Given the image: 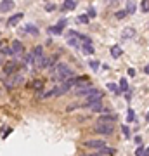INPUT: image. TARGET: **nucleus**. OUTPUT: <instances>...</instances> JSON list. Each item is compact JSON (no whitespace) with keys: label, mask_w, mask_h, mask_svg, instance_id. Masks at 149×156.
I'll return each mask as SVG.
<instances>
[{"label":"nucleus","mask_w":149,"mask_h":156,"mask_svg":"<svg viewBox=\"0 0 149 156\" xmlns=\"http://www.w3.org/2000/svg\"><path fill=\"white\" fill-rule=\"evenodd\" d=\"M17 68H19L17 59H12V61H9V62L4 64V73H5L7 76H9V75H14V73H17Z\"/></svg>","instance_id":"obj_6"},{"label":"nucleus","mask_w":149,"mask_h":156,"mask_svg":"<svg viewBox=\"0 0 149 156\" xmlns=\"http://www.w3.org/2000/svg\"><path fill=\"white\" fill-rule=\"evenodd\" d=\"M99 66L101 64L97 61H90V68H92V69H99Z\"/></svg>","instance_id":"obj_32"},{"label":"nucleus","mask_w":149,"mask_h":156,"mask_svg":"<svg viewBox=\"0 0 149 156\" xmlns=\"http://www.w3.org/2000/svg\"><path fill=\"white\" fill-rule=\"evenodd\" d=\"M75 7H76V2H75V0H66V2L62 4L61 9H62V11H73Z\"/></svg>","instance_id":"obj_15"},{"label":"nucleus","mask_w":149,"mask_h":156,"mask_svg":"<svg viewBox=\"0 0 149 156\" xmlns=\"http://www.w3.org/2000/svg\"><path fill=\"white\" fill-rule=\"evenodd\" d=\"M144 73H146V75H149V64H146V68H144Z\"/></svg>","instance_id":"obj_38"},{"label":"nucleus","mask_w":149,"mask_h":156,"mask_svg":"<svg viewBox=\"0 0 149 156\" xmlns=\"http://www.w3.org/2000/svg\"><path fill=\"white\" fill-rule=\"evenodd\" d=\"M24 31H26V33H31V35H35V37L38 35V30L35 28L33 24H26V26H24Z\"/></svg>","instance_id":"obj_21"},{"label":"nucleus","mask_w":149,"mask_h":156,"mask_svg":"<svg viewBox=\"0 0 149 156\" xmlns=\"http://www.w3.org/2000/svg\"><path fill=\"white\" fill-rule=\"evenodd\" d=\"M23 17H24V14H23V12H17V14H14V16H11L9 17V21H7V24H9V26H16L17 23L21 21Z\"/></svg>","instance_id":"obj_13"},{"label":"nucleus","mask_w":149,"mask_h":156,"mask_svg":"<svg viewBox=\"0 0 149 156\" xmlns=\"http://www.w3.org/2000/svg\"><path fill=\"white\" fill-rule=\"evenodd\" d=\"M102 92H101V90H97V89H94L92 90V92H90V94L87 95V97H85V104H87V106H90V104H94V102H101V99H102Z\"/></svg>","instance_id":"obj_4"},{"label":"nucleus","mask_w":149,"mask_h":156,"mask_svg":"<svg viewBox=\"0 0 149 156\" xmlns=\"http://www.w3.org/2000/svg\"><path fill=\"white\" fill-rule=\"evenodd\" d=\"M128 75H130V76H135V69H133V68H130V69H128Z\"/></svg>","instance_id":"obj_35"},{"label":"nucleus","mask_w":149,"mask_h":156,"mask_svg":"<svg viewBox=\"0 0 149 156\" xmlns=\"http://www.w3.org/2000/svg\"><path fill=\"white\" fill-rule=\"evenodd\" d=\"M115 16H116V19H123V17L127 16V12H125V9H123V11H118Z\"/></svg>","instance_id":"obj_30"},{"label":"nucleus","mask_w":149,"mask_h":156,"mask_svg":"<svg viewBox=\"0 0 149 156\" xmlns=\"http://www.w3.org/2000/svg\"><path fill=\"white\" fill-rule=\"evenodd\" d=\"M133 118H135L133 109H128V111H127V122H133Z\"/></svg>","instance_id":"obj_29"},{"label":"nucleus","mask_w":149,"mask_h":156,"mask_svg":"<svg viewBox=\"0 0 149 156\" xmlns=\"http://www.w3.org/2000/svg\"><path fill=\"white\" fill-rule=\"evenodd\" d=\"M101 154H108V156H113L115 154V149H111V147H104V149L99 151Z\"/></svg>","instance_id":"obj_25"},{"label":"nucleus","mask_w":149,"mask_h":156,"mask_svg":"<svg viewBox=\"0 0 149 156\" xmlns=\"http://www.w3.org/2000/svg\"><path fill=\"white\" fill-rule=\"evenodd\" d=\"M122 54H123V50L120 45H113L111 47V56L113 57H122Z\"/></svg>","instance_id":"obj_17"},{"label":"nucleus","mask_w":149,"mask_h":156,"mask_svg":"<svg viewBox=\"0 0 149 156\" xmlns=\"http://www.w3.org/2000/svg\"><path fill=\"white\" fill-rule=\"evenodd\" d=\"M88 17H95V9H94V7H90V9H88Z\"/></svg>","instance_id":"obj_34"},{"label":"nucleus","mask_w":149,"mask_h":156,"mask_svg":"<svg viewBox=\"0 0 149 156\" xmlns=\"http://www.w3.org/2000/svg\"><path fill=\"white\" fill-rule=\"evenodd\" d=\"M0 57H2V52H0ZM0 64H2V59H0Z\"/></svg>","instance_id":"obj_40"},{"label":"nucleus","mask_w":149,"mask_h":156,"mask_svg":"<svg viewBox=\"0 0 149 156\" xmlns=\"http://www.w3.org/2000/svg\"><path fill=\"white\" fill-rule=\"evenodd\" d=\"M82 50L85 52V54H94V47H92V44H85L82 47Z\"/></svg>","instance_id":"obj_22"},{"label":"nucleus","mask_w":149,"mask_h":156,"mask_svg":"<svg viewBox=\"0 0 149 156\" xmlns=\"http://www.w3.org/2000/svg\"><path fill=\"white\" fill-rule=\"evenodd\" d=\"M122 37L123 38H133V37H135V30L133 28H125V31L122 33Z\"/></svg>","instance_id":"obj_18"},{"label":"nucleus","mask_w":149,"mask_h":156,"mask_svg":"<svg viewBox=\"0 0 149 156\" xmlns=\"http://www.w3.org/2000/svg\"><path fill=\"white\" fill-rule=\"evenodd\" d=\"M92 90H94V87H92V83L88 82V83L82 85V87H78V89L75 90V92H76V95H85V97H87V95L90 94Z\"/></svg>","instance_id":"obj_10"},{"label":"nucleus","mask_w":149,"mask_h":156,"mask_svg":"<svg viewBox=\"0 0 149 156\" xmlns=\"http://www.w3.org/2000/svg\"><path fill=\"white\" fill-rule=\"evenodd\" d=\"M12 7H14V2H12V0H4V2H0V12L11 11Z\"/></svg>","instance_id":"obj_14"},{"label":"nucleus","mask_w":149,"mask_h":156,"mask_svg":"<svg viewBox=\"0 0 149 156\" xmlns=\"http://www.w3.org/2000/svg\"><path fill=\"white\" fill-rule=\"evenodd\" d=\"M116 122V115H102L97 120V125H113Z\"/></svg>","instance_id":"obj_9"},{"label":"nucleus","mask_w":149,"mask_h":156,"mask_svg":"<svg viewBox=\"0 0 149 156\" xmlns=\"http://www.w3.org/2000/svg\"><path fill=\"white\" fill-rule=\"evenodd\" d=\"M85 147H90V149H104L106 147V142L104 140H99V139H90V140H85Z\"/></svg>","instance_id":"obj_8"},{"label":"nucleus","mask_w":149,"mask_h":156,"mask_svg":"<svg viewBox=\"0 0 149 156\" xmlns=\"http://www.w3.org/2000/svg\"><path fill=\"white\" fill-rule=\"evenodd\" d=\"M144 151H146V149H144L142 146H140V147H139V149L135 151V156H144Z\"/></svg>","instance_id":"obj_33"},{"label":"nucleus","mask_w":149,"mask_h":156,"mask_svg":"<svg viewBox=\"0 0 149 156\" xmlns=\"http://www.w3.org/2000/svg\"><path fill=\"white\" fill-rule=\"evenodd\" d=\"M11 52H12V56L14 57H19L24 54V47H23V44L19 42V40H14L11 44Z\"/></svg>","instance_id":"obj_7"},{"label":"nucleus","mask_w":149,"mask_h":156,"mask_svg":"<svg viewBox=\"0 0 149 156\" xmlns=\"http://www.w3.org/2000/svg\"><path fill=\"white\" fill-rule=\"evenodd\" d=\"M75 76V73H73V69L68 64H64V62H59V64H55L54 71H52V80H59V82H68V80H71V78Z\"/></svg>","instance_id":"obj_1"},{"label":"nucleus","mask_w":149,"mask_h":156,"mask_svg":"<svg viewBox=\"0 0 149 156\" xmlns=\"http://www.w3.org/2000/svg\"><path fill=\"white\" fill-rule=\"evenodd\" d=\"M55 62V56H50V57H47V62H45V68H50L52 64Z\"/></svg>","instance_id":"obj_28"},{"label":"nucleus","mask_w":149,"mask_h":156,"mask_svg":"<svg viewBox=\"0 0 149 156\" xmlns=\"http://www.w3.org/2000/svg\"><path fill=\"white\" fill-rule=\"evenodd\" d=\"M28 87H30V89H33V90H42V89H44V82H42V80H33Z\"/></svg>","instance_id":"obj_16"},{"label":"nucleus","mask_w":149,"mask_h":156,"mask_svg":"<svg viewBox=\"0 0 149 156\" xmlns=\"http://www.w3.org/2000/svg\"><path fill=\"white\" fill-rule=\"evenodd\" d=\"M135 2H127V7H125V12H127L128 16H130V14H133V12H135Z\"/></svg>","instance_id":"obj_20"},{"label":"nucleus","mask_w":149,"mask_h":156,"mask_svg":"<svg viewBox=\"0 0 149 156\" xmlns=\"http://www.w3.org/2000/svg\"><path fill=\"white\" fill-rule=\"evenodd\" d=\"M54 9H55L54 4H49V5H47V11H54Z\"/></svg>","instance_id":"obj_36"},{"label":"nucleus","mask_w":149,"mask_h":156,"mask_svg":"<svg viewBox=\"0 0 149 156\" xmlns=\"http://www.w3.org/2000/svg\"><path fill=\"white\" fill-rule=\"evenodd\" d=\"M113 130H115L113 125H97V127H95V132H97V134H102V135L113 134Z\"/></svg>","instance_id":"obj_12"},{"label":"nucleus","mask_w":149,"mask_h":156,"mask_svg":"<svg viewBox=\"0 0 149 156\" xmlns=\"http://www.w3.org/2000/svg\"><path fill=\"white\" fill-rule=\"evenodd\" d=\"M90 111H94V113H101L102 111V104L101 102H94V104H90V106H87Z\"/></svg>","instance_id":"obj_19"},{"label":"nucleus","mask_w":149,"mask_h":156,"mask_svg":"<svg viewBox=\"0 0 149 156\" xmlns=\"http://www.w3.org/2000/svg\"><path fill=\"white\" fill-rule=\"evenodd\" d=\"M33 64L35 69H40V68H45V62H47V57L44 56V47L42 45H37L33 49Z\"/></svg>","instance_id":"obj_2"},{"label":"nucleus","mask_w":149,"mask_h":156,"mask_svg":"<svg viewBox=\"0 0 149 156\" xmlns=\"http://www.w3.org/2000/svg\"><path fill=\"white\" fill-rule=\"evenodd\" d=\"M108 89H109L111 92H115V94H120V87L116 83H108Z\"/></svg>","instance_id":"obj_24"},{"label":"nucleus","mask_w":149,"mask_h":156,"mask_svg":"<svg viewBox=\"0 0 149 156\" xmlns=\"http://www.w3.org/2000/svg\"><path fill=\"white\" fill-rule=\"evenodd\" d=\"M0 50H2V42H0Z\"/></svg>","instance_id":"obj_41"},{"label":"nucleus","mask_w":149,"mask_h":156,"mask_svg":"<svg viewBox=\"0 0 149 156\" xmlns=\"http://www.w3.org/2000/svg\"><path fill=\"white\" fill-rule=\"evenodd\" d=\"M140 11H142V12H149V0L140 2Z\"/></svg>","instance_id":"obj_26"},{"label":"nucleus","mask_w":149,"mask_h":156,"mask_svg":"<svg viewBox=\"0 0 149 156\" xmlns=\"http://www.w3.org/2000/svg\"><path fill=\"white\" fill-rule=\"evenodd\" d=\"M122 130H123V135H125V137H130V128H128L127 125H125V127H123Z\"/></svg>","instance_id":"obj_31"},{"label":"nucleus","mask_w":149,"mask_h":156,"mask_svg":"<svg viewBox=\"0 0 149 156\" xmlns=\"http://www.w3.org/2000/svg\"><path fill=\"white\" fill-rule=\"evenodd\" d=\"M144 156H149V147H146V151H144Z\"/></svg>","instance_id":"obj_39"},{"label":"nucleus","mask_w":149,"mask_h":156,"mask_svg":"<svg viewBox=\"0 0 149 156\" xmlns=\"http://www.w3.org/2000/svg\"><path fill=\"white\" fill-rule=\"evenodd\" d=\"M23 82H24V76H23L21 73H14V75H9V76L5 78V87L7 89H14V87H17V85H21Z\"/></svg>","instance_id":"obj_3"},{"label":"nucleus","mask_w":149,"mask_h":156,"mask_svg":"<svg viewBox=\"0 0 149 156\" xmlns=\"http://www.w3.org/2000/svg\"><path fill=\"white\" fill-rule=\"evenodd\" d=\"M64 26H66V19H61V21L57 23L55 26H50V28H49V33H52V35H61Z\"/></svg>","instance_id":"obj_11"},{"label":"nucleus","mask_w":149,"mask_h":156,"mask_svg":"<svg viewBox=\"0 0 149 156\" xmlns=\"http://www.w3.org/2000/svg\"><path fill=\"white\" fill-rule=\"evenodd\" d=\"M83 156H102V154H101L99 151H97V153H94V154H83Z\"/></svg>","instance_id":"obj_37"},{"label":"nucleus","mask_w":149,"mask_h":156,"mask_svg":"<svg viewBox=\"0 0 149 156\" xmlns=\"http://www.w3.org/2000/svg\"><path fill=\"white\" fill-rule=\"evenodd\" d=\"M127 89H128L127 78H122V80H120V92H122V90H127Z\"/></svg>","instance_id":"obj_23"},{"label":"nucleus","mask_w":149,"mask_h":156,"mask_svg":"<svg viewBox=\"0 0 149 156\" xmlns=\"http://www.w3.org/2000/svg\"><path fill=\"white\" fill-rule=\"evenodd\" d=\"M83 42V37L76 31H69L68 33V44L71 45V47H78V45Z\"/></svg>","instance_id":"obj_5"},{"label":"nucleus","mask_w":149,"mask_h":156,"mask_svg":"<svg viewBox=\"0 0 149 156\" xmlns=\"http://www.w3.org/2000/svg\"><path fill=\"white\" fill-rule=\"evenodd\" d=\"M88 19H90V17H88L87 14H80V16H78V23H82V24H83V23L87 24V23H88Z\"/></svg>","instance_id":"obj_27"}]
</instances>
